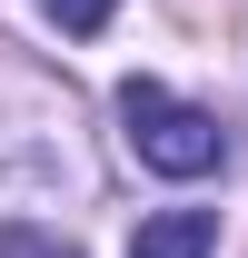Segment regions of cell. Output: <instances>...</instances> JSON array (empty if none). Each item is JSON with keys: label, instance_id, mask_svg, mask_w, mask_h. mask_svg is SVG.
<instances>
[{"label": "cell", "instance_id": "cell-2", "mask_svg": "<svg viewBox=\"0 0 248 258\" xmlns=\"http://www.w3.org/2000/svg\"><path fill=\"white\" fill-rule=\"evenodd\" d=\"M218 248V219L209 209H159V219L129 228V258H209Z\"/></svg>", "mask_w": 248, "mask_h": 258}, {"label": "cell", "instance_id": "cell-4", "mask_svg": "<svg viewBox=\"0 0 248 258\" xmlns=\"http://www.w3.org/2000/svg\"><path fill=\"white\" fill-rule=\"evenodd\" d=\"M0 258H80L70 238H40V228H0Z\"/></svg>", "mask_w": 248, "mask_h": 258}, {"label": "cell", "instance_id": "cell-3", "mask_svg": "<svg viewBox=\"0 0 248 258\" xmlns=\"http://www.w3.org/2000/svg\"><path fill=\"white\" fill-rule=\"evenodd\" d=\"M40 10H50V20H60V30H80V40H90L99 20H109V10H119V0H40Z\"/></svg>", "mask_w": 248, "mask_h": 258}, {"label": "cell", "instance_id": "cell-1", "mask_svg": "<svg viewBox=\"0 0 248 258\" xmlns=\"http://www.w3.org/2000/svg\"><path fill=\"white\" fill-rule=\"evenodd\" d=\"M119 119H129V149H139L159 179H209V169L228 159V129H218L209 109L169 99L159 80H119Z\"/></svg>", "mask_w": 248, "mask_h": 258}]
</instances>
